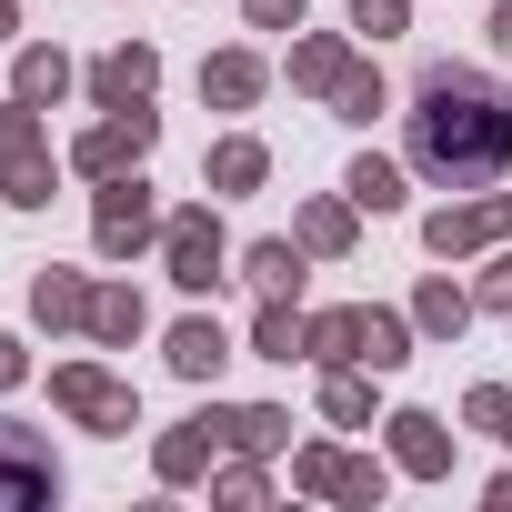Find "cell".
Here are the masks:
<instances>
[{"instance_id":"obj_1","label":"cell","mask_w":512,"mask_h":512,"mask_svg":"<svg viewBox=\"0 0 512 512\" xmlns=\"http://www.w3.org/2000/svg\"><path fill=\"white\" fill-rule=\"evenodd\" d=\"M412 161L432 171V181H452V191H482L502 161H512V101L492 91V81H472V71H432L422 81V111H412Z\"/></svg>"},{"instance_id":"obj_2","label":"cell","mask_w":512,"mask_h":512,"mask_svg":"<svg viewBox=\"0 0 512 512\" xmlns=\"http://www.w3.org/2000/svg\"><path fill=\"white\" fill-rule=\"evenodd\" d=\"M312 352H322V362H372V372H392V362H412V332H402L392 312H322V322H312Z\"/></svg>"},{"instance_id":"obj_3","label":"cell","mask_w":512,"mask_h":512,"mask_svg":"<svg viewBox=\"0 0 512 512\" xmlns=\"http://www.w3.org/2000/svg\"><path fill=\"white\" fill-rule=\"evenodd\" d=\"M0 161H11V181H0V191H11L21 211H41V201H51V161H41V111H31V101L0 111Z\"/></svg>"},{"instance_id":"obj_4","label":"cell","mask_w":512,"mask_h":512,"mask_svg":"<svg viewBox=\"0 0 512 512\" xmlns=\"http://www.w3.org/2000/svg\"><path fill=\"white\" fill-rule=\"evenodd\" d=\"M161 241H171V282H181V292H211V282H221V221H211V211H171Z\"/></svg>"},{"instance_id":"obj_5","label":"cell","mask_w":512,"mask_h":512,"mask_svg":"<svg viewBox=\"0 0 512 512\" xmlns=\"http://www.w3.org/2000/svg\"><path fill=\"white\" fill-rule=\"evenodd\" d=\"M161 231V211H151V191L131 181V171H111V191H101V251H111V262H121V251H141Z\"/></svg>"},{"instance_id":"obj_6","label":"cell","mask_w":512,"mask_h":512,"mask_svg":"<svg viewBox=\"0 0 512 512\" xmlns=\"http://www.w3.org/2000/svg\"><path fill=\"white\" fill-rule=\"evenodd\" d=\"M51 392H61V412H81V422H101V432H131V392H121L111 372L71 362V372H51Z\"/></svg>"},{"instance_id":"obj_7","label":"cell","mask_w":512,"mask_h":512,"mask_svg":"<svg viewBox=\"0 0 512 512\" xmlns=\"http://www.w3.org/2000/svg\"><path fill=\"white\" fill-rule=\"evenodd\" d=\"M502 231H512V201H462V211H432V221H422V241L442 251V262H452V251L502 241Z\"/></svg>"},{"instance_id":"obj_8","label":"cell","mask_w":512,"mask_h":512,"mask_svg":"<svg viewBox=\"0 0 512 512\" xmlns=\"http://www.w3.org/2000/svg\"><path fill=\"white\" fill-rule=\"evenodd\" d=\"M151 81H161V51H141V41L111 51V61H91V101H101V111H141Z\"/></svg>"},{"instance_id":"obj_9","label":"cell","mask_w":512,"mask_h":512,"mask_svg":"<svg viewBox=\"0 0 512 512\" xmlns=\"http://www.w3.org/2000/svg\"><path fill=\"white\" fill-rule=\"evenodd\" d=\"M141 151H151V101H141V111H111V121L81 141V171H91V181H111V171H131Z\"/></svg>"},{"instance_id":"obj_10","label":"cell","mask_w":512,"mask_h":512,"mask_svg":"<svg viewBox=\"0 0 512 512\" xmlns=\"http://www.w3.org/2000/svg\"><path fill=\"white\" fill-rule=\"evenodd\" d=\"M51 482H61L51 452H41L21 422H0V502H51Z\"/></svg>"},{"instance_id":"obj_11","label":"cell","mask_w":512,"mask_h":512,"mask_svg":"<svg viewBox=\"0 0 512 512\" xmlns=\"http://www.w3.org/2000/svg\"><path fill=\"white\" fill-rule=\"evenodd\" d=\"M392 452H402V472H452V442L432 412H392Z\"/></svg>"},{"instance_id":"obj_12","label":"cell","mask_w":512,"mask_h":512,"mask_svg":"<svg viewBox=\"0 0 512 512\" xmlns=\"http://www.w3.org/2000/svg\"><path fill=\"white\" fill-rule=\"evenodd\" d=\"M221 362H231V342H221V322H181V332H171V372H181V382H211Z\"/></svg>"},{"instance_id":"obj_13","label":"cell","mask_w":512,"mask_h":512,"mask_svg":"<svg viewBox=\"0 0 512 512\" xmlns=\"http://www.w3.org/2000/svg\"><path fill=\"white\" fill-rule=\"evenodd\" d=\"M201 101H221V111H241V101H262V61H251V51H221V61L201 71Z\"/></svg>"},{"instance_id":"obj_14","label":"cell","mask_w":512,"mask_h":512,"mask_svg":"<svg viewBox=\"0 0 512 512\" xmlns=\"http://www.w3.org/2000/svg\"><path fill=\"white\" fill-rule=\"evenodd\" d=\"M251 292H262V302H292V292H302V251H292V241H251Z\"/></svg>"},{"instance_id":"obj_15","label":"cell","mask_w":512,"mask_h":512,"mask_svg":"<svg viewBox=\"0 0 512 512\" xmlns=\"http://www.w3.org/2000/svg\"><path fill=\"white\" fill-rule=\"evenodd\" d=\"M31 312H41V322H91V282H81V272H41V282H31Z\"/></svg>"},{"instance_id":"obj_16","label":"cell","mask_w":512,"mask_h":512,"mask_svg":"<svg viewBox=\"0 0 512 512\" xmlns=\"http://www.w3.org/2000/svg\"><path fill=\"white\" fill-rule=\"evenodd\" d=\"M292 81H302V91H342V81H352V51H342V41H302V51H292Z\"/></svg>"},{"instance_id":"obj_17","label":"cell","mask_w":512,"mask_h":512,"mask_svg":"<svg viewBox=\"0 0 512 512\" xmlns=\"http://www.w3.org/2000/svg\"><path fill=\"white\" fill-rule=\"evenodd\" d=\"M211 442H221V412H201V422H181V432H171V442H161V472H171V482H191V472H201V452H211Z\"/></svg>"},{"instance_id":"obj_18","label":"cell","mask_w":512,"mask_h":512,"mask_svg":"<svg viewBox=\"0 0 512 512\" xmlns=\"http://www.w3.org/2000/svg\"><path fill=\"white\" fill-rule=\"evenodd\" d=\"M251 342H262L272 362H292V352H312V322H302L292 302H262V332H251Z\"/></svg>"},{"instance_id":"obj_19","label":"cell","mask_w":512,"mask_h":512,"mask_svg":"<svg viewBox=\"0 0 512 512\" xmlns=\"http://www.w3.org/2000/svg\"><path fill=\"white\" fill-rule=\"evenodd\" d=\"M342 191H352V211H402V171L392 161H352Z\"/></svg>"},{"instance_id":"obj_20","label":"cell","mask_w":512,"mask_h":512,"mask_svg":"<svg viewBox=\"0 0 512 512\" xmlns=\"http://www.w3.org/2000/svg\"><path fill=\"white\" fill-rule=\"evenodd\" d=\"M262 171H272V151H262V141H221V151H211V181H221V191H251Z\"/></svg>"},{"instance_id":"obj_21","label":"cell","mask_w":512,"mask_h":512,"mask_svg":"<svg viewBox=\"0 0 512 512\" xmlns=\"http://www.w3.org/2000/svg\"><path fill=\"white\" fill-rule=\"evenodd\" d=\"M302 251H352V201H312L302 211Z\"/></svg>"},{"instance_id":"obj_22","label":"cell","mask_w":512,"mask_h":512,"mask_svg":"<svg viewBox=\"0 0 512 512\" xmlns=\"http://www.w3.org/2000/svg\"><path fill=\"white\" fill-rule=\"evenodd\" d=\"M282 412H221V442H241V452H282Z\"/></svg>"},{"instance_id":"obj_23","label":"cell","mask_w":512,"mask_h":512,"mask_svg":"<svg viewBox=\"0 0 512 512\" xmlns=\"http://www.w3.org/2000/svg\"><path fill=\"white\" fill-rule=\"evenodd\" d=\"M71 91V61L61 51H21V101H61Z\"/></svg>"},{"instance_id":"obj_24","label":"cell","mask_w":512,"mask_h":512,"mask_svg":"<svg viewBox=\"0 0 512 512\" xmlns=\"http://www.w3.org/2000/svg\"><path fill=\"white\" fill-rule=\"evenodd\" d=\"M412 322H422V332H462V322H472V302H462L452 282H422V302H412Z\"/></svg>"},{"instance_id":"obj_25","label":"cell","mask_w":512,"mask_h":512,"mask_svg":"<svg viewBox=\"0 0 512 512\" xmlns=\"http://www.w3.org/2000/svg\"><path fill=\"white\" fill-rule=\"evenodd\" d=\"M91 332H101V342H131V332H141V302H131V292H91Z\"/></svg>"},{"instance_id":"obj_26","label":"cell","mask_w":512,"mask_h":512,"mask_svg":"<svg viewBox=\"0 0 512 512\" xmlns=\"http://www.w3.org/2000/svg\"><path fill=\"white\" fill-rule=\"evenodd\" d=\"M322 412H332V422H372V382H362V372H332V382H322Z\"/></svg>"},{"instance_id":"obj_27","label":"cell","mask_w":512,"mask_h":512,"mask_svg":"<svg viewBox=\"0 0 512 512\" xmlns=\"http://www.w3.org/2000/svg\"><path fill=\"white\" fill-rule=\"evenodd\" d=\"M332 101H342V121H372V111H382V71H352Z\"/></svg>"},{"instance_id":"obj_28","label":"cell","mask_w":512,"mask_h":512,"mask_svg":"<svg viewBox=\"0 0 512 512\" xmlns=\"http://www.w3.org/2000/svg\"><path fill=\"white\" fill-rule=\"evenodd\" d=\"M352 31H372V41H392V31H402V0H352Z\"/></svg>"},{"instance_id":"obj_29","label":"cell","mask_w":512,"mask_h":512,"mask_svg":"<svg viewBox=\"0 0 512 512\" xmlns=\"http://www.w3.org/2000/svg\"><path fill=\"white\" fill-rule=\"evenodd\" d=\"M472 422L482 432H512V392H472Z\"/></svg>"},{"instance_id":"obj_30","label":"cell","mask_w":512,"mask_h":512,"mask_svg":"<svg viewBox=\"0 0 512 512\" xmlns=\"http://www.w3.org/2000/svg\"><path fill=\"white\" fill-rule=\"evenodd\" d=\"M302 482L312 492H342V452H302Z\"/></svg>"},{"instance_id":"obj_31","label":"cell","mask_w":512,"mask_h":512,"mask_svg":"<svg viewBox=\"0 0 512 512\" xmlns=\"http://www.w3.org/2000/svg\"><path fill=\"white\" fill-rule=\"evenodd\" d=\"M382 492V462H342V502H372Z\"/></svg>"},{"instance_id":"obj_32","label":"cell","mask_w":512,"mask_h":512,"mask_svg":"<svg viewBox=\"0 0 512 512\" xmlns=\"http://www.w3.org/2000/svg\"><path fill=\"white\" fill-rule=\"evenodd\" d=\"M251 21L262 31H302V0H251Z\"/></svg>"},{"instance_id":"obj_33","label":"cell","mask_w":512,"mask_h":512,"mask_svg":"<svg viewBox=\"0 0 512 512\" xmlns=\"http://www.w3.org/2000/svg\"><path fill=\"white\" fill-rule=\"evenodd\" d=\"M482 302H502V312H512V262H502V272L482 282Z\"/></svg>"},{"instance_id":"obj_34","label":"cell","mask_w":512,"mask_h":512,"mask_svg":"<svg viewBox=\"0 0 512 512\" xmlns=\"http://www.w3.org/2000/svg\"><path fill=\"white\" fill-rule=\"evenodd\" d=\"M0 382H21V342L11 332H0Z\"/></svg>"},{"instance_id":"obj_35","label":"cell","mask_w":512,"mask_h":512,"mask_svg":"<svg viewBox=\"0 0 512 512\" xmlns=\"http://www.w3.org/2000/svg\"><path fill=\"white\" fill-rule=\"evenodd\" d=\"M492 51H512V0H502V11H492Z\"/></svg>"},{"instance_id":"obj_36","label":"cell","mask_w":512,"mask_h":512,"mask_svg":"<svg viewBox=\"0 0 512 512\" xmlns=\"http://www.w3.org/2000/svg\"><path fill=\"white\" fill-rule=\"evenodd\" d=\"M0 41H11V0H0Z\"/></svg>"},{"instance_id":"obj_37","label":"cell","mask_w":512,"mask_h":512,"mask_svg":"<svg viewBox=\"0 0 512 512\" xmlns=\"http://www.w3.org/2000/svg\"><path fill=\"white\" fill-rule=\"evenodd\" d=\"M502 442H512V432H502Z\"/></svg>"}]
</instances>
